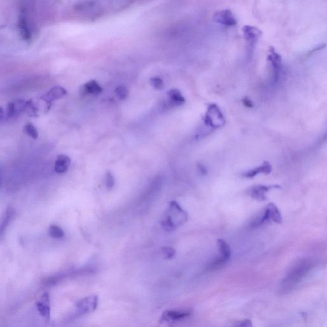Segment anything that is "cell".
I'll return each mask as SVG.
<instances>
[{
    "label": "cell",
    "instance_id": "cell-4",
    "mask_svg": "<svg viewBox=\"0 0 327 327\" xmlns=\"http://www.w3.org/2000/svg\"><path fill=\"white\" fill-rule=\"evenodd\" d=\"M269 221L278 224L282 223V217L280 210L274 203L268 204L262 216L253 223L252 226L254 227H258Z\"/></svg>",
    "mask_w": 327,
    "mask_h": 327
},
{
    "label": "cell",
    "instance_id": "cell-21",
    "mask_svg": "<svg viewBox=\"0 0 327 327\" xmlns=\"http://www.w3.org/2000/svg\"><path fill=\"white\" fill-rule=\"evenodd\" d=\"M161 252L164 258L167 259L174 258L175 254V250L170 247H164L161 249Z\"/></svg>",
    "mask_w": 327,
    "mask_h": 327
},
{
    "label": "cell",
    "instance_id": "cell-2",
    "mask_svg": "<svg viewBox=\"0 0 327 327\" xmlns=\"http://www.w3.org/2000/svg\"><path fill=\"white\" fill-rule=\"evenodd\" d=\"M204 123L207 127L212 129L222 127L225 125V116L216 104L209 105L207 111L204 115Z\"/></svg>",
    "mask_w": 327,
    "mask_h": 327
},
{
    "label": "cell",
    "instance_id": "cell-6",
    "mask_svg": "<svg viewBox=\"0 0 327 327\" xmlns=\"http://www.w3.org/2000/svg\"><path fill=\"white\" fill-rule=\"evenodd\" d=\"M98 301L99 298L97 295L86 297L81 300L77 304L78 313L81 315L92 313L98 307Z\"/></svg>",
    "mask_w": 327,
    "mask_h": 327
},
{
    "label": "cell",
    "instance_id": "cell-23",
    "mask_svg": "<svg viewBox=\"0 0 327 327\" xmlns=\"http://www.w3.org/2000/svg\"><path fill=\"white\" fill-rule=\"evenodd\" d=\"M115 94L120 99H126L128 96V91L125 86H120L115 89Z\"/></svg>",
    "mask_w": 327,
    "mask_h": 327
},
{
    "label": "cell",
    "instance_id": "cell-7",
    "mask_svg": "<svg viewBox=\"0 0 327 327\" xmlns=\"http://www.w3.org/2000/svg\"><path fill=\"white\" fill-rule=\"evenodd\" d=\"M214 20L223 26L231 27L237 25V21L235 16L229 9L219 10L214 14Z\"/></svg>",
    "mask_w": 327,
    "mask_h": 327
},
{
    "label": "cell",
    "instance_id": "cell-26",
    "mask_svg": "<svg viewBox=\"0 0 327 327\" xmlns=\"http://www.w3.org/2000/svg\"><path fill=\"white\" fill-rule=\"evenodd\" d=\"M242 103H243L244 106L248 107V108H252V107H254L252 101L248 98H244L242 99Z\"/></svg>",
    "mask_w": 327,
    "mask_h": 327
},
{
    "label": "cell",
    "instance_id": "cell-3",
    "mask_svg": "<svg viewBox=\"0 0 327 327\" xmlns=\"http://www.w3.org/2000/svg\"><path fill=\"white\" fill-rule=\"evenodd\" d=\"M18 16V28L23 41H29L32 37L30 23L28 18V8L27 6H21Z\"/></svg>",
    "mask_w": 327,
    "mask_h": 327
},
{
    "label": "cell",
    "instance_id": "cell-9",
    "mask_svg": "<svg viewBox=\"0 0 327 327\" xmlns=\"http://www.w3.org/2000/svg\"><path fill=\"white\" fill-rule=\"evenodd\" d=\"M242 32L251 49L254 47L261 35L260 29L255 26H250V25L244 26L242 28Z\"/></svg>",
    "mask_w": 327,
    "mask_h": 327
},
{
    "label": "cell",
    "instance_id": "cell-11",
    "mask_svg": "<svg viewBox=\"0 0 327 327\" xmlns=\"http://www.w3.org/2000/svg\"><path fill=\"white\" fill-rule=\"evenodd\" d=\"M190 312L188 311H176V310H170L166 311L162 314L160 317V322H174L183 318L188 317Z\"/></svg>",
    "mask_w": 327,
    "mask_h": 327
},
{
    "label": "cell",
    "instance_id": "cell-16",
    "mask_svg": "<svg viewBox=\"0 0 327 327\" xmlns=\"http://www.w3.org/2000/svg\"><path fill=\"white\" fill-rule=\"evenodd\" d=\"M219 252L221 253V258L220 263L226 262L228 261L231 256V248L225 240L219 239L217 241Z\"/></svg>",
    "mask_w": 327,
    "mask_h": 327
},
{
    "label": "cell",
    "instance_id": "cell-1",
    "mask_svg": "<svg viewBox=\"0 0 327 327\" xmlns=\"http://www.w3.org/2000/svg\"><path fill=\"white\" fill-rule=\"evenodd\" d=\"M188 219L187 213L181 208L176 201L171 202L166 217L162 221L161 225L166 231H173L185 223Z\"/></svg>",
    "mask_w": 327,
    "mask_h": 327
},
{
    "label": "cell",
    "instance_id": "cell-22",
    "mask_svg": "<svg viewBox=\"0 0 327 327\" xmlns=\"http://www.w3.org/2000/svg\"><path fill=\"white\" fill-rule=\"evenodd\" d=\"M105 182L107 189L111 190L113 188L115 185V178L110 172H107L105 174Z\"/></svg>",
    "mask_w": 327,
    "mask_h": 327
},
{
    "label": "cell",
    "instance_id": "cell-8",
    "mask_svg": "<svg viewBox=\"0 0 327 327\" xmlns=\"http://www.w3.org/2000/svg\"><path fill=\"white\" fill-rule=\"evenodd\" d=\"M281 187L278 185H256V186L251 187L248 190V194L249 195L254 198V199L258 200L259 201H265L267 199L266 194L269 191L273 189H280Z\"/></svg>",
    "mask_w": 327,
    "mask_h": 327
},
{
    "label": "cell",
    "instance_id": "cell-13",
    "mask_svg": "<svg viewBox=\"0 0 327 327\" xmlns=\"http://www.w3.org/2000/svg\"><path fill=\"white\" fill-rule=\"evenodd\" d=\"M272 172V166L269 162L265 161L261 166L258 168L252 169L244 172L242 176L246 178H254L256 175L259 174H269Z\"/></svg>",
    "mask_w": 327,
    "mask_h": 327
},
{
    "label": "cell",
    "instance_id": "cell-12",
    "mask_svg": "<svg viewBox=\"0 0 327 327\" xmlns=\"http://www.w3.org/2000/svg\"><path fill=\"white\" fill-rule=\"evenodd\" d=\"M36 306L39 313L46 319L50 317V299L48 293H44L41 298L36 303Z\"/></svg>",
    "mask_w": 327,
    "mask_h": 327
},
{
    "label": "cell",
    "instance_id": "cell-5",
    "mask_svg": "<svg viewBox=\"0 0 327 327\" xmlns=\"http://www.w3.org/2000/svg\"><path fill=\"white\" fill-rule=\"evenodd\" d=\"M267 59L272 67L274 83H277L279 79L282 68L281 56L276 51L273 47L271 46L269 48V54Z\"/></svg>",
    "mask_w": 327,
    "mask_h": 327
},
{
    "label": "cell",
    "instance_id": "cell-19",
    "mask_svg": "<svg viewBox=\"0 0 327 327\" xmlns=\"http://www.w3.org/2000/svg\"><path fill=\"white\" fill-rule=\"evenodd\" d=\"M49 234L50 237L60 239L64 237L65 233L63 230L58 225H52L49 227Z\"/></svg>",
    "mask_w": 327,
    "mask_h": 327
},
{
    "label": "cell",
    "instance_id": "cell-14",
    "mask_svg": "<svg viewBox=\"0 0 327 327\" xmlns=\"http://www.w3.org/2000/svg\"><path fill=\"white\" fill-rule=\"evenodd\" d=\"M70 164H71V159L68 156L59 155L54 164V170L58 174H63L69 170Z\"/></svg>",
    "mask_w": 327,
    "mask_h": 327
},
{
    "label": "cell",
    "instance_id": "cell-24",
    "mask_svg": "<svg viewBox=\"0 0 327 327\" xmlns=\"http://www.w3.org/2000/svg\"><path fill=\"white\" fill-rule=\"evenodd\" d=\"M151 83L156 89H161L164 86V82L159 77L151 78Z\"/></svg>",
    "mask_w": 327,
    "mask_h": 327
},
{
    "label": "cell",
    "instance_id": "cell-18",
    "mask_svg": "<svg viewBox=\"0 0 327 327\" xmlns=\"http://www.w3.org/2000/svg\"><path fill=\"white\" fill-rule=\"evenodd\" d=\"M84 89L91 94L98 95L102 92V88L96 81H90L84 85Z\"/></svg>",
    "mask_w": 327,
    "mask_h": 327
},
{
    "label": "cell",
    "instance_id": "cell-28",
    "mask_svg": "<svg viewBox=\"0 0 327 327\" xmlns=\"http://www.w3.org/2000/svg\"><path fill=\"white\" fill-rule=\"evenodd\" d=\"M5 119V113L3 109L1 107H0V120H3Z\"/></svg>",
    "mask_w": 327,
    "mask_h": 327
},
{
    "label": "cell",
    "instance_id": "cell-17",
    "mask_svg": "<svg viewBox=\"0 0 327 327\" xmlns=\"http://www.w3.org/2000/svg\"><path fill=\"white\" fill-rule=\"evenodd\" d=\"M168 96L171 101L175 105H180L184 104L185 99L181 93L177 89H173L169 91Z\"/></svg>",
    "mask_w": 327,
    "mask_h": 327
},
{
    "label": "cell",
    "instance_id": "cell-25",
    "mask_svg": "<svg viewBox=\"0 0 327 327\" xmlns=\"http://www.w3.org/2000/svg\"><path fill=\"white\" fill-rule=\"evenodd\" d=\"M236 327H253L252 322L248 319L244 320L240 322Z\"/></svg>",
    "mask_w": 327,
    "mask_h": 327
},
{
    "label": "cell",
    "instance_id": "cell-27",
    "mask_svg": "<svg viewBox=\"0 0 327 327\" xmlns=\"http://www.w3.org/2000/svg\"><path fill=\"white\" fill-rule=\"evenodd\" d=\"M198 170L200 172L202 173L203 175H206L207 174L208 170L205 167V166H204L203 164L201 163H199L198 164Z\"/></svg>",
    "mask_w": 327,
    "mask_h": 327
},
{
    "label": "cell",
    "instance_id": "cell-10",
    "mask_svg": "<svg viewBox=\"0 0 327 327\" xmlns=\"http://www.w3.org/2000/svg\"><path fill=\"white\" fill-rule=\"evenodd\" d=\"M67 91L61 86H55L52 88L49 92L46 93L45 95L41 97V99L46 102L48 108L51 106L52 103L56 99L62 98L67 94Z\"/></svg>",
    "mask_w": 327,
    "mask_h": 327
},
{
    "label": "cell",
    "instance_id": "cell-20",
    "mask_svg": "<svg viewBox=\"0 0 327 327\" xmlns=\"http://www.w3.org/2000/svg\"><path fill=\"white\" fill-rule=\"evenodd\" d=\"M25 134L28 135L31 138L36 139L39 137V132L32 124H27L24 127Z\"/></svg>",
    "mask_w": 327,
    "mask_h": 327
},
{
    "label": "cell",
    "instance_id": "cell-15",
    "mask_svg": "<svg viewBox=\"0 0 327 327\" xmlns=\"http://www.w3.org/2000/svg\"><path fill=\"white\" fill-rule=\"evenodd\" d=\"M15 214H16V212H15L14 208L12 207V206L8 207L7 210L5 211L3 220H2L1 223L0 224V237L5 233L6 229H7L8 226L11 223L12 219H14Z\"/></svg>",
    "mask_w": 327,
    "mask_h": 327
}]
</instances>
